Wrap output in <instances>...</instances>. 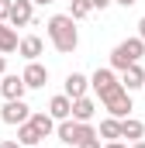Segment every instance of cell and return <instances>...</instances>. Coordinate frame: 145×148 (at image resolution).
<instances>
[{
	"label": "cell",
	"mask_w": 145,
	"mask_h": 148,
	"mask_svg": "<svg viewBox=\"0 0 145 148\" xmlns=\"http://www.w3.org/2000/svg\"><path fill=\"white\" fill-rule=\"evenodd\" d=\"M45 28H48V41H52V48H55L59 55L76 52V45H79V31H76V21H72L69 14H52Z\"/></svg>",
	"instance_id": "obj_1"
},
{
	"label": "cell",
	"mask_w": 145,
	"mask_h": 148,
	"mask_svg": "<svg viewBox=\"0 0 145 148\" xmlns=\"http://www.w3.org/2000/svg\"><path fill=\"white\" fill-rule=\"evenodd\" d=\"M41 48H45V45H41V38H38V35H28V38L17 41V52H21L28 62H35L38 55H41Z\"/></svg>",
	"instance_id": "obj_16"
},
{
	"label": "cell",
	"mask_w": 145,
	"mask_h": 148,
	"mask_svg": "<svg viewBox=\"0 0 145 148\" xmlns=\"http://www.w3.org/2000/svg\"><path fill=\"white\" fill-rule=\"evenodd\" d=\"M100 103L107 107V117H117V121L121 117H131V110H135L131 107V93L124 86H117V90H110L107 97H100Z\"/></svg>",
	"instance_id": "obj_3"
},
{
	"label": "cell",
	"mask_w": 145,
	"mask_h": 148,
	"mask_svg": "<svg viewBox=\"0 0 145 148\" xmlns=\"http://www.w3.org/2000/svg\"><path fill=\"white\" fill-rule=\"evenodd\" d=\"M93 114H97V103L90 97H76L72 100V110H69L72 121H93Z\"/></svg>",
	"instance_id": "obj_13"
},
{
	"label": "cell",
	"mask_w": 145,
	"mask_h": 148,
	"mask_svg": "<svg viewBox=\"0 0 145 148\" xmlns=\"http://www.w3.org/2000/svg\"><path fill=\"white\" fill-rule=\"evenodd\" d=\"M28 121L35 124V127H38V131H41V134H45V138H48V134L55 131V121L48 117V110H31V117H28Z\"/></svg>",
	"instance_id": "obj_17"
},
{
	"label": "cell",
	"mask_w": 145,
	"mask_h": 148,
	"mask_svg": "<svg viewBox=\"0 0 145 148\" xmlns=\"http://www.w3.org/2000/svg\"><path fill=\"white\" fill-rule=\"evenodd\" d=\"M31 3H41V7H45V3H55V0H31Z\"/></svg>",
	"instance_id": "obj_29"
},
{
	"label": "cell",
	"mask_w": 145,
	"mask_h": 148,
	"mask_svg": "<svg viewBox=\"0 0 145 148\" xmlns=\"http://www.w3.org/2000/svg\"><path fill=\"white\" fill-rule=\"evenodd\" d=\"M0 148H21V145H17V138H7V141H0Z\"/></svg>",
	"instance_id": "obj_24"
},
{
	"label": "cell",
	"mask_w": 145,
	"mask_h": 148,
	"mask_svg": "<svg viewBox=\"0 0 145 148\" xmlns=\"http://www.w3.org/2000/svg\"><path fill=\"white\" fill-rule=\"evenodd\" d=\"M86 90H90V76H83V73H69V76H66V83H62V93H66L69 100L86 97Z\"/></svg>",
	"instance_id": "obj_9"
},
{
	"label": "cell",
	"mask_w": 145,
	"mask_h": 148,
	"mask_svg": "<svg viewBox=\"0 0 145 148\" xmlns=\"http://www.w3.org/2000/svg\"><path fill=\"white\" fill-rule=\"evenodd\" d=\"M128 148H145V138H138V141H131Z\"/></svg>",
	"instance_id": "obj_28"
},
{
	"label": "cell",
	"mask_w": 145,
	"mask_h": 148,
	"mask_svg": "<svg viewBox=\"0 0 145 148\" xmlns=\"http://www.w3.org/2000/svg\"><path fill=\"white\" fill-rule=\"evenodd\" d=\"M31 14H35V3L31 0H14L10 3V14H7V24L10 28H28L31 24Z\"/></svg>",
	"instance_id": "obj_5"
},
{
	"label": "cell",
	"mask_w": 145,
	"mask_h": 148,
	"mask_svg": "<svg viewBox=\"0 0 145 148\" xmlns=\"http://www.w3.org/2000/svg\"><path fill=\"white\" fill-rule=\"evenodd\" d=\"M28 117H31V107H28L24 100H7V103H3V110H0V121H3V124H10V127L24 124Z\"/></svg>",
	"instance_id": "obj_4"
},
{
	"label": "cell",
	"mask_w": 145,
	"mask_h": 148,
	"mask_svg": "<svg viewBox=\"0 0 145 148\" xmlns=\"http://www.w3.org/2000/svg\"><path fill=\"white\" fill-rule=\"evenodd\" d=\"M69 110H72V100L66 97V93H59V97L48 100V117H52V121H66Z\"/></svg>",
	"instance_id": "obj_14"
},
{
	"label": "cell",
	"mask_w": 145,
	"mask_h": 148,
	"mask_svg": "<svg viewBox=\"0 0 145 148\" xmlns=\"http://www.w3.org/2000/svg\"><path fill=\"white\" fill-rule=\"evenodd\" d=\"M10 3H14V0H0V21H7V14H10Z\"/></svg>",
	"instance_id": "obj_22"
},
{
	"label": "cell",
	"mask_w": 145,
	"mask_h": 148,
	"mask_svg": "<svg viewBox=\"0 0 145 148\" xmlns=\"http://www.w3.org/2000/svg\"><path fill=\"white\" fill-rule=\"evenodd\" d=\"M0 93H3V100H24L28 86H24V79L17 73H3L0 76Z\"/></svg>",
	"instance_id": "obj_6"
},
{
	"label": "cell",
	"mask_w": 145,
	"mask_h": 148,
	"mask_svg": "<svg viewBox=\"0 0 145 148\" xmlns=\"http://www.w3.org/2000/svg\"><path fill=\"white\" fill-rule=\"evenodd\" d=\"M86 3H90V10H107L114 0H86Z\"/></svg>",
	"instance_id": "obj_20"
},
{
	"label": "cell",
	"mask_w": 145,
	"mask_h": 148,
	"mask_svg": "<svg viewBox=\"0 0 145 148\" xmlns=\"http://www.w3.org/2000/svg\"><path fill=\"white\" fill-rule=\"evenodd\" d=\"M100 148H128V145H124V141L117 138V141H104V145H100Z\"/></svg>",
	"instance_id": "obj_23"
},
{
	"label": "cell",
	"mask_w": 145,
	"mask_h": 148,
	"mask_svg": "<svg viewBox=\"0 0 145 148\" xmlns=\"http://www.w3.org/2000/svg\"><path fill=\"white\" fill-rule=\"evenodd\" d=\"M35 148H41V145H35Z\"/></svg>",
	"instance_id": "obj_30"
},
{
	"label": "cell",
	"mask_w": 145,
	"mask_h": 148,
	"mask_svg": "<svg viewBox=\"0 0 145 148\" xmlns=\"http://www.w3.org/2000/svg\"><path fill=\"white\" fill-rule=\"evenodd\" d=\"M128 93H135V90H142L145 86V69H142V62H135V66H128V69H121V79H117Z\"/></svg>",
	"instance_id": "obj_10"
},
{
	"label": "cell",
	"mask_w": 145,
	"mask_h": 148,
	"mask_svg": "<svg viewBox=\"0 0 145 148\" xmlns=\"http://www.w3.org/2000/svg\"><path fill=\"white\" fill-rule=\"evenodd\" d=\"M117 131H121V138H128V145L138 141V138H145V124L138 117H121L117 121Z\"/></svg>",
	"instance_id": "obj_11"
},
{
	"label": "cell",
	"mask_w": 145,
	"mask_h": 148,
	"mask_svg": "<svg viewBox=\"0 0 145 148\" xmlns=\"http://www.w3.org/2000/svg\"><path fill=\"white\" fill-rule=\"evenodd\" d=\"M97 138H104V141H117V138H121V131H117V117H104V121H100Z\"/></svg>",
	"instance_id": "obj_18"
},
{
	"label": "cell",
	"mask_w": 145,
	"mask_h": 148,
	"mask_svg": "<svg viewBox=\"0 0 145 148\" xmlns=\"http://www.w3.org/2000/svg\"><path fill=\"white\" fill-rule=\"evenodd\" d=\"M69 17H72V21L90 17V3H86V0H69Z\"/></svg>",
	"instance_id": "obj_19"
},
{
	"label": "cell",
	"mask_w": 145,
	"mask_h": 148,
	"mask_svg": "<svg viewBox=\"0 0 145 148\" xmlns=\"http://www.w3.org/2000/svg\"><path fill=\"white\" fill-rule=\"evenodd\" d=\"M17 31L7 24V21H0V55H10V52H17Z\"/></svg>",
	"instance_id": "obj_15"
},
{
	"label": "cell",
	"mask_w": 145,
	"mask_h": 148,
	"mask_svg": "<svg viewBox=\"0 0 145 148\" xmlns=\"http://www.w3.org/2000/svg\"><path fill=\"white\" fill-rule=\"evenodd\" d=\"M41 131H38L31 121H24V124H17V145L21 148H35V145H41Z\"/></svg>",
	"instance_id": "obj_12"
},
{
	"label": "cell",
	"mask_w": 145,
	"mask_h": 148,
	"mask_svg": "<svg viewBox=\"0 0 145 148\" xmlns=\"http://www.w3.org/2000/svg\"><path fill=\"white\" fill-rule=\"evenodd\" d=\"M7 73V55H0V76Z\"/></svg>",
	"instance_id": "obj_27"
},
{
	"label": "cell",
	"mask_w": 145,
	"mask_h": 148,
	"mask_svg": "<svg viewBox=\"0 0 145 148\" xmlns=\"http://www.w3.org/2000/svg\"><path fill=\"white\" fill-rule=\"evenodd\" d=\"M138 38L145 41V14H142V21H138Z\"/></svg>",
	"instance_id": "obj_26"
},
{
	"label": "cell",
	"mask_w": 145,
	"mask_h": 148,
	"mask_svg": "<svg viewBox=\"0 0 145 148\" xmlns=\"http://www.w3.org/2000/svg\"><path fill=\"white\" fill-rule=\"evenodd\" d=\"M121 83H117V76H114V69H97V73L90 76V90L97 93V97H107L110 90H117Z\"/></svg>",
	"instance_id": "obj_7"
},
{
	"label": "cell",
	"mask_w": 145,
	"mask_h": 148,
	"mask_svg": "<svg viewBox=\"0 0 145 148\" xmlns=\"http://www.w3.org/2000/svg\"><path fill=\"white\" fill-rule=\"evenodd\" d=\"M100 145H104V141H100V138L93 134V138H86V141H79V145H76V148H100Z\"/></svg>",
	"instance_id": "obj_21"
},
{
	"label": "cell",
	"mask_w": 145,
	"mask_h": 148,
	"mask_svg": "<svg viewBox=\"0 0 145 148\" xmlns=\"http://www.w3.org/2000/svg\"><path fill=\"white\" fill-rule=\"evenodd\" d=\"M114 3H117V7H124V10H128V7H135V3H138V0H114Z\"/></svg>",
	"instance_id": "obj_25"
},
{
	"label": "cell",
	"mask_w": 145,
	"mask_h": 148,
	"mask_svg": "<svg viewBox=\"0 0 145 148\" xmlns=\"http://www.w3.org/2000/svg\"><path fill=\"white\" fill-rule=\"evenodd\" d=\"M145 55V41L138 35L135 38H124V41H117L114 45V52H110V69H128V66H135V62H142Z\"/></svg>",
	"instance_id": "obj_2"
},
{
	"label": "cell",
	"mask_w": 145,
	"mask_h": 148,
	"mask_svg": "<svg viewBox=\"0 0 145 148\" xmlns=\"http://www.w3.org/2000/svg\"><path fill=\"white\" fill-rule=\"evenodd\" d=\"M21 79H24V86L28 90H41L45 83H48V66H41V62H28L24 66V73H21Z\"/></svg>",
	"instance_id": "obj_8"
}]
</instances>
